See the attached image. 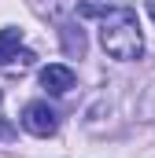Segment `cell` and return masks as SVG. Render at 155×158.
I'll use <instances>...</instances> for the list:
<instances>
[{"instance_id": "obj_4", "label": "cell", "mask_w": 155, "mask_h": 158, "mask_svg": "<svg viewBox=\"0 0 155 158\" xmlns=\"http://www.w3.org/2000/svg\"><path fill=\"white\" fill-rule=\"evenodd\" d=\"M118 7H126V0H78V15L85 19H107Z\"/></svg>"}, {"instance_id": "obj_2", "label": "cell", "mask_w": 155, "mask_h": 158, "mask_svg": "<svg viewBox=\"0 0 155 158\" xmlns=\"http://www.w3.org/2000/svg\"><path fill=\"white\" fill-rule=\"evenodd\" d=\"M22 129L30 132V136H52L55 129H59V114L48 107V103H26V110H22Z\"/></svg>"}, {"instance_id": "obj_8", "label": "cell", "mask_w": 155, "mask_h": 158, "mask_svg": "<svg viewBox=\"0 0 155 158\" xmlns=\"http://www.w3.org/2000/svg\"><path fill=\"white\" fill-rule=\"evenodd\" d=\"M0 103H4V96H0ZM0 136H11V129H7L4 121H0Z\"/></svg>"}, {"instance_id": "obj_5", "label": "cell", "mask_w": 155, "mask_h": 158, "mask_svg": "<svg viewBox=\"0 0 155 158\" xmlns=\"http://www.w3.org/2000/svg\"><path fill=\"white\" fill-rule=\"evenodd\" d=\"M59 37H63V48H67V55H85V33H81V26L74 22H67V26H59Z\"/></svg>"}, {"instance_id": "obj_9", "label": "cell", "mask_w": 155, "mask_h": 158, "mask_svg": "<svg viewBox=\"0 0 155 158\" xmlns=\"http://www.w3.org/2000/svg\"><path fill=\"white\" fill-rule=\"evenodd\" d=\"M148 11H152V19H155V0H148Z\"/></svg>"}, {"instance_id": "obj_7", "label": "cell", "mask_w": 155, "mask_h": 158, "mask_svg": "<svg viewBox=\"0 0 155 158\" xmlns=\"http://www.w3.org/2000/svg\"><path fill=\"white\" fill-rule=\"evenodd\" d=\"M33 59H37L33 52H15V55H11V63H7V70H11V74H22V70H30V66H33Z\"/></svg>"}, {"instance_id": "obj_3", "label": "cell", "mask_w": 155, "mask_h": 158, "mask_svg": "<svg viewBox=\"0 0 155 158\" xmlns=\"http://www.w3.org/2000/svg\"><path fill=\"white\" fill-rule=\"evenodd\" d=\"M41 85L52 96H67L74 88V70L63 66V63H48V66H41Z\"/></svg>"}, {"instance_id": "obj_1", "label": "cell", "mask_w": 155, "mask_h": 158, "mask_svg": "<svg viewBox=\"0 0 155 158\" xmlns=\"http://www.w3.org/2000/svg\"><path fill=\"white\" fill-rule=\"evenodd\" d=\"M100 40H104V52L115 55V59H122V63L140 59V52H144V37H140L137 11L126 4V7L111 11L107 19H100Z\"/></svg>"}, {"instance_id": "obj_6", "label": "cell", "mask_w": 155, "mask_h": 158, "mask_svg": "<svg viewBox=\"0 0 155 158\" xmlns=\"http://www.w3.org/2000/svg\"><path fill=\"white\" fill-rule=\"evenodd\" d=\"M19 44H22V30H0V63H7L15 52H19Z\"/></svg>"}]
</instances>
